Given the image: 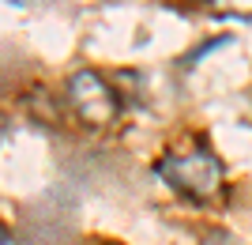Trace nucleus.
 <instances>
[{
  "instance_id": "f03ea898",
  "label": "nucleus",
  "mask_w": 252,
  "mask_h": 245,
  "mask_svg": "<svg viewBox=\"0 0 252 245\" xmlns=\"http://www.w3.org/2000/svg\"><path fill=\"white\" fill-rule=\"evenodd\" d=\"M68 98H72L75 113H79L87 125H94V128L113 125L117 113H121L117 91L105 83L98 72H91V68H79V72L68 79Z\"/></svg>"
},
{
  "instance_id": "f257e3e1",
  "label": "nucleus",
  "mask_w": 252,
  "mask_h": 245,
  "mask_svg": "<svg viewBox=\"0 0 252 245\" xmlns=\"http://www.w3.org/2000/svg\"><path fill=\"white\" fill-rule=\"evenodd\" d=\"M222 162L211 151H189V155H166L158 162V177L177 189L189 200H207L222 189Z\"/></svg>"
},
{
  "instance_id": "7ed1b4c3",
  "label": "nucleus",
  "mask_w": 252,
  "mask_h": 245,
  "mask_svg": "<svg viewBox=\"0 0 252 245\" xmlns=\"http://www.w3.org/2000/svg\"><path fill=\"white\" fill-rule=\"evenodd\" d=\"M207 8L222 19H252V0H207Z\"/></svg>"
},
{
  "instance_id": "39448f33",
  "label": "nucleus",
  "mask_w": 252,
  "mask_h": 245,
  "mask_svg": "<svg viewBox=\"0 0 252 245\" xmlns=\"http://www.w3.org/2000/svg\"><path fill=\"white\" fill-rule=\"evenodd\" d=\"M0 245H19V242H15V234H11L8 226H0Z\"/></svg>"
},
{
  "instance_id": "20e7f679",
  "label": "nucleus",
  "mask_w": 252,
  "mask_h": 245,
  "mask_svg": "<svg viewBox=\"0 0 252 245\" xmlns=\"http://www.w3.org/2000/svg\"><path fill=\"white\" fill-rule=\"evenodd\" d=\"M203 245H241L233 234H226V230H211L207 238H203Z\"/></svg>"
}]
</instances>
